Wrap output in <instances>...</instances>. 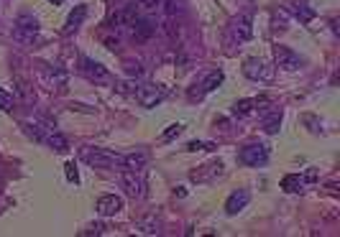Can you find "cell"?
<instances>
[{"label":"cell","instance_id":"cell-1","mask_svg":"<svg viewBox=\"0 0 340 237\" xmlns=\"http://www.w3.org/2000/svg\"><path fill=\"white\" fill-rule=\"evenodd\" d=\"M82 161L92 168H123V156L108 148H82Z\"/></svg>","mask_w":340,"mask_h":237},{"label":"cell","instance_id":"cell-2","mask_svg":"<svg viewBox=\"0 0 340 237\" xmlns=\"http://www.w3.org/2000/svg\"><path fill=\"white\" fill-rule=\"evenodd\" d=\"M136 100H138V105L141 107H156V105H161L164 100H166V95H169V90L164 87V84H156V82H146V84H141V87H136Z\"/></svg>","mask_w":340,"mask_h":237},{"label":"cell","instance_id":"cell-3","mask_svg":"<svg viewBox=\"0 0 340 237\" xmlns=\"http://www.w3.org/2000/svg\"><path fill=\"white\" fill-rule=\"evenodd\" d=\"M36 34H39V18L36 16H18L16 18V26H13V39L21 41V44H34L36 41Z\"/></svg>","mask_w":340,"mask_h":237},{"label":"cell","instance_id":"cell-4","mask_svg":"<svg viewBox=\"0 0 340 237\" xmlns=\"http://www.w3.org/2000/svg\"><path fill=\"white\" fill-rule=\"evenodd\" d=\"M238 161L246 163V166H251V168L266 166V161H269V145H264V143H251V145L241 148Z\"/></svg>","mask_w":340,"mask_h":237},{"label":"cell","instance_id":"cell-5","mask_svg":"<svg viewBox=\"0 0 340 237\" xmlns=\"http://www.w3.org/2000/svg\"><path fill=\"white\" fill-rule=\"evenodd\" d=\"M120 186L125 189V194L128 196H133V199H141V196H146V181L138 176V171H130V168H125V171H120Z\"/></svg>","mask_w":340,"mask_h":237},{"label":"cell","instance_id":"cell-6","mask_svg":"<svg viewBox=\"0 0 340 237\" xmlns=\"http://www.w3.org/2000/svg\"><path fill=\"white\" fill-rule=\"evenodd\" d=\"M80 72H82L90 82H97V84L110 82V72H108L100 62H95V59H90V56H82V59H80Z\"/></svg>","mask_w":340,"mask_h":237},{"label":"cell","instance_id":"cell-7","mask_svg":"<svg viewBox=\"0 0 340 237\" xmlns=\"http://www.w3.org/2000/svg\"><path fill=\"white\" fill-rule=\"evenodd\" d=\"M243 74L253 82H269L274 77V67L261 62V59H246V67H243Z\"/></svg>","mask_w":340,"mask_h":237},{"label":"cell","instance_id":"cell-8","mask_svg":"<svg viewBox=\"0 0 340 237\" xmlns=\"http://www.w3.org/2000/svg\"><path fill=\"white\" fill-rule=\"evenodd\" d=\"M223 79H225V74L220 72V69H213V72H207V77L200 82V84H195V90H190V97L195 100H200L202 95H207V92H213V90H218L220 84H223Z\"/></svg>","mask_w":340,"mask_h":237},{"label":"cell","instance_id":"cell-9","mask_svg":"<svg viewBox=\"0 0 340 237\" xmlns=\"http://www.w3.org/2000/svg\"><path fill=\"white\" fill-rule=\"evenodd\" d=\"M274 59H276V67H281L284 72H294L302 67L299 54H294L289 46H274Z\"/></svg>","mask_w":340,"mask_h":237},{"label":"cell","instance_id":"cell-10","mask_svg":"<svg viewBox=\"0 0 340 237\" xmlns=\"http://www.w3.org/2000/svg\"><path fill=\"white\" fill-rule=\"evenodd\" d=\"M95 212H97L100 217H115L118 212H123V199L115 196V194H105V196L97 199Z\"/></svg>","mask_w":340,"mask_h":237},{"label":"cell","instance_id":"cell-11","mask_svg":"<svg viewBox=\"0 0 340 237\" xmlns=\"http://www.w3.org/2000/svg\"><path fill=\"white\" fill-rule=\"evenodd\" d=\"M223 163L220 161H213V163H205V166H200L197 171H192V181H197V184H207V181H215V179H220L223 176Z\"/></svg>","mask_w":340,"mask_h":237},{"label":"cell","instance_id":"cell-12","mask_svg":"<svg viewBox=\"0 0 340 237\" xmlns=\"http://www.w3.org/2000/svg\"><path fill=\"white\" fill-rule=\"evenodd\" d=\"M153 34H156V23H153L151 18H136V21L130 23V36H133L136 41H148Z\"/></svg>","mask_w":340,"mask_h":237},{"label":"cell","instance_id":"cell-13","mask_svg":"<svg viewBox=\"0 0 340 237\" xmlns=\"http://www.w3.org/2000/svg\"><path fill=\"white\" fill-rule=\"evenodd\" d=\"M248 201H251V191H248V189H238V191H233V194L228 196V201H225V212L233 217V214H238L241 209H246Z\"/></svg>","mask_w":340,"mask_h":237},{"label":"cell","instance_id":"cell-14","mask_svg":"<svg viewBox=\"0 0 340 237\" xmlns=\"http://www.w3.org/2000/svg\"><path fill=\"white\" fill-rule=\"evenodd\" d=\"M253 21H251V16H238L236 21H233V26H230V31H233V39L241 44V41H248L251 36H253V26H251Z\"/></svg>","mask_w":340,"mask_h":237},{"label":"cell","instance_id":"cell-15","mask_svg":"<svg viewBox=\"0 0 340 237\" xmlns=\"http://www.w3.org/2000/svg\"><path fill=\"white\" fill-rule=\"evenodd\" d=\"M44 79H46L51 87H57L59 92H64L69 74H67V69H62V67H46V72H44Z\"/></svg>","mask_w":340,"mask_h":237},{"label":"cell","instance_id":"cell-16","mask_svg":"<svg viewBox=\"0 0 340 237\" xmlns=\"http://www.w3.org/2000/svg\"><path fill=\"white\" fill-rule=\"evenodd\" d=\"M136 232L138 234H159L161 232V219L156 214H146V217L136 219Z\"/></svg>","mask_w":340,"mask_h":237},{"label":"cell","instance_id":"cell-17","mask_svg":"<svg viewBox=\"0 0 340 237\" xmlns=\"http://www.w3.org/2000/svg\"><path fill=\"white\" fill-rule=\"evenodd\" d=\"M85 18H87V6H77V8L69 13L67 23H64V34H67V36H69V34H74V31L85 23Z\"/></svg>","mask_w":340,"mask_h":237},{"label":"cell","instance_id":"cell-18","mask_svg":"<svg viewBox=\"0 0 340 237\" xmlns=\"http://www.w3.org/2000/svg\"><path fill=\"white\" fill-rule=\"evenodd\" d=\"M13 87H16V95L21 97L23 105H34V102H36V95H34L31 84H29L23 77H13Z\"/></svg>","mask_w":340,"mask_h":237},{"label":"cell","instance_id":"cell-19","mask_svg":"<svg viewBox=\"0 0 340 237\" xmlns=\"http://www.w3.org/2000/svg\"><path fill=\"white\" fill-rule=\"evenodd\" d=\"M44 143H46L54 153H67V151H69V140H67L62 133H57V130H49L46 138H44Z\"/></svg>","mask_w":340,"mask_h":237},{"label":"cell","instance_id":"cell-20","mask_svg":"<svg viewBox=\"0 0 340 237\" xmlns=\"http://www.w3.org/2000/svg\"><path fill=\"white\" fill-rule=\"evenodd\" d=\"M146 163H148V153H143V151H136V153L123 156V168L141 171V168H146Z\"/></svg>","mask_w":340,"mask_h":237},{"label":"cell","instance_id":"cell-21","mask_svg":"<svg viewBox=\"0 0 340 237\" xmlns=\"http://www.w3.org/2000/svg\"><path fill=\"white\" fill-rule=\"evenodd\" d=\"M281 189L289 191V194H297V191L304 189V179H302L299 173H286V176L281 179Z\"/></svg>","mask_w":340,"mask_h":237},{"label":"cell","instance_id":"cell-22","mask_svg":"<svg viewBox=\"0 0 340 237\" xmlns=\"http://www.w3.org/2000/svg\"><path fill=\"white\" fill-rule=\"evenodd\" d=\"M279 128H281V110L276 107L274 112H269V115L264 117V130H266L269 135H274V133H279Z\"/></svg>","mask_w":340,"mask_h":237},{"label":"cell","instance_id":"cell-23","mask_svg":"<svg viewBox=\"0 0 340 237\" xmlns=\"http://www.w3.org/2000/svg\"><path fill=\"white\" fill-rule=\"evenodd\" d=\"M118 16H120V26H130L138 18V6L136 3H128V6H123L118 11Z\"/></svg>","mask_w":340,"mask_h":237},{"label":"cell","instance_id":"cell-24","mask_svg":"<svg viewBox=\"0 0 340 237\" xmlns=\"http://www.w3.org/2000/svg\"><path fill=\"white\" fill-rule=\"evenodd\" d=\"M161 31H164V36H166L169 41H177V39H179V23L174 21V16H166Z\"/></svg>","mask_w":340,"mask_h":237},{"label":"cell","instance_id":"cell-25","mask_svg":"<svg viewBox=\"0 0 340 237\" xmlns=\"http://www.w3.org/2000/svg\"><path fill=\"white\" fill-rule=\"evenodd\" d=\"M253 107H256V100H238L233 105V115L236 117H248L253 112Z\"/></svg>","mask_w":340,"mask_h":237},{"label":"cell","instance_id":"cell-26","mask_svg":"<svg viewBox=\"0 0 340 237\" xmlns=\"http://www.w3.org/2000/svg\"><path fill=\"white\" fill-rule=\"evenodd\" d=\"M294 16L299 18V23H309V21L315 18V11L307 8V6H299V3H297V6H294Z\"/></svg>","mask_w":340,"mask_h":237},{"label":"cell","instance_id":"cell-27","mask_svg":"<svg viewBox=\"0 0 340 237\" xmlns=\"http://www.w3.org/2000/svg\"><path fill=\"white\" fill-rule=\"evenodd\" d=\"M161 11H164L166 16H177V13L182 11V6H179V0H164V3H161Z\"/></svg>","mask_w":340,"mask_h":237},{"label":"cell","instance_id":"cell-28","mask_svg":"<svg viewBox=\"0 0 340 237\" xmlns=\"http://www.w3.org/2000/svg\"><path fill=\"white\" fill-rule=\"evenodd\" d=\"M125 74L128 77H143V64L141 62H125Z\"/></svg>","mask_w":340,"mask_h":237},{"label":"cell","instance_id":"cell-29","mask_svg":"<svg viewBox=\"0 0 340 237\" xmlns=\"http://www.w3.org/2000/svg\"><path fill=\"white\" fill-rule=\"evenodd\" d=\"M182 130H185V125H182V123H174V125H169V128L164 130V140H174L177 135H182Z\"/></svg>","mask_w":340,"mask_h":237},{"label":"cell","instance_id":"cell-30","mask_svg":"<svg viewBox=\"0 0 340 237\" xmlns=\"http://www.w3.org/2000/svg\"><path fill=\"white\" fill-rule=\"evenodd\" d=\"M133 3L138 8H143V11H156V8H161L164 0H133Z\"/></svg>","mask_w":340,"mask_h":237},{"label":"cell","instance_id":"cell-31","mask_svg":"<svg viewBox=\"0 0 340 237\" xmlns=\"http://www.w3.org/2000/svg\"><path fill=\"white\" fill-rule=\"evenodd\" d=\"M0 110H6V112L13 110V97H11L6 90H0Z\"/></svg>","mask_w":340,"mask_h":237},{"label":"cell","instance_id":"cell-32","mask_svg":"<svg viewBox=\"0 0 340 237\" xmlns=\"http://www.w3.org/2000/svg\"><path fill=\"white\" fill-rule=\"evenodd\" d=\"M64 173H67V179L72 181V184H80V173H77V166L69 161V163H64Z\"/></svg>","mask_w":340,"mask_h":237},{"label":"cell","instance_id":"cell-33","mask_svg":"<svg viewBox=\"0 0 340 237\" xmlns=\"http://www.w3.org/2000/svg\"><path fill=\"white\" fill-rule=\"evenodd\" d=\"M187 151H190V153L205 151V143H202V140H190V143H187Z\"/></svg>","mask_w":340,"mask_h":237},{"label":"cell","instance_id":"cell-34","mask_svg":"<svg viewBox=\"0 0 340 237\" xmlns=\"http://www.w3.org/2000/svg\"><path fill=\"white\" fill-rule=\"evenodd\" d=\"M105 229H108V227H105V224H92V227H90V229H87V232H85V234H102V232H105Z\"/></svg>","mask_w":340,"mask_h":237},{"label":"cell","instance_id":"cell-35","mask_svg":"<svg viewBox=\"0 0 340 237\" xmlns=\"http://www.w3.org/2000/svg\"><path fill=\"white\" fill-rule=\"evenodd\" d=\"M105 46H108L110 51H115V49H118V39H105Z\"/></svg>","mask_w":340,"mask_h":237},{"label":"cell","instance_id":"cell-36","mask_svg":"<svg viewBox=\"0 0 340 237\" xmlns=\"http://www.w3.org/2000/svg\"><path fill=\"white\" fill-rule=\"evenodd\" d=\"M304 181H317V171H315V168H309V171L304 173Z\"/></svg>","mask_w":340,"mask_h":237},{"label":"cell","instance_id":"cell-37","mask_svg":"<svg viewBox=\"0 0 340 237\" xmlns=\"http://www.w3.org/2000/svg\"><path fill=\"white\" fill-rule=\"evenodd\" d=\"M72 110H80V112H92L90 107H85V105H72Z\"/></svg>","mask_w":340,"mask_h":237},{"label":"cell","instance_id":"cell-38","mask_svg":"<svg viewBox=\"0 0 340 237\" xmlns=\"http://www.w3.org/2000/svg\"><path fill=\"white\" fill-rule=\"evenodd\" d=\"M174 194H177V196H185V194H187V189H185V186H177V191H174Z\"/></svg>","mask_w":340,"mask_h":237},{"label":"cell","instance_id":"cell-39","mask_svg":"<svg viewBox=\"0 0 340 237\" xmlns=\"http://www.w3.org/2000/svg\"><path fill=\"white\" fill-rule=\"evenodd\" d=\"M49 3H54V6H62V3H64V0H49Z\"/></svg>","mask_w":340,"mask_h":237}]
</instances>
